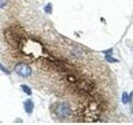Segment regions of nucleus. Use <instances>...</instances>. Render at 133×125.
<instances>
[{
  "mask_svg": "<svg viewBox=\"0 0 133 125\" xmlns=\"http://www.w3.org/2000/svg\"><path fill=\"white\" fill-rule=\"evenodd\" d=\"M20 87H21V89H22V90H23L27 95L31 96V95L32 94V89H31V88H30V87H28V86L26 85V84H21Z\"/></svg>",
  "mask_w": 133,
  "mask_h": 125,
  "instance_id": "nucleus-4",
  "label": "nucleus"
},
{
  "mask_svg": "<svg viewBox=\"0 0 133 125\" xmlns=\"http://www.w3.org/2000/svg\"><path fill=\"white\" fill-rule=\"evenodd\" d=\"M54 114L58 119L63 120L68 118L72 114V108L70 105L66 103H57L55 104L53 108Z\"/></svg>",
  "mask_w": 133,
  "mask_h": 125,
  "instance_id": "nucleus-1",
  "label": "nucleus"
},
{
  "mask_svg": "<svg viewBox=\"0 0 133 125\" xmlns=\"http://www.w3.org/2000/svg\"><path fill=\"white\" fill-rule=\"evenodd\" d=\"M131 98V96H129L127 93H124L122 94V103L124 104H127L128 103V102L130 101V99Z\"/></svg>",
  "mask_w": 133,
  "mask_h": 125,
  "instance_id": "nucleus-6",
  "label": "nucleus"
},
{
  "mask_svg": "<svg viewBox=\"0 0 133 125\" xmlns=\"http://www.w3.org/2000/svg\"><path fill=\"white\" fill-rule=\"evenodd\" d=\"M106 59H107L108 62H111V63H116V62H117V60L112 58V57L110 55V54H107V55H106Z\"/></svg>",
  "mask_w": 133,
  "mask_h": 125,
  "instance_id": "nucleus-8",
  "label": "nucleus"
},
{
  "mask_svg": "<svg viewBox=\"0 0 133 125\" xmlns=\"http://www.w3.org/2000/svg\"><path fill=\"white\" fill-rule=\"evenodd\" d=\"M44 12L46 14H52V4L51 3H48L47 5L44 7Z\"/></svg>",
  "mask_w": 133,
  "mask_h": 125,
  "instance_id": "nucleus-5",
  "label": "nucleus"
},
{
  "mask_svg": "<svg viewBox=\"0 0 133 125\" xmlns=\"http://www.w3.org/2000/svg\"><path fill=\"white\" fill-rule=\"evenodd\" d=\"M0 70L3 71V73H5L6 74H10V71L8 70L5 66H3V64H0Z\"/></svg>",
  "mask_w": 133,
  "mask_h": 125,
  "instance_id": "nucleus-7",
  "label": "nucleus"
},
{
  "mask_svg": "<svg viewBox=\"0 0 133 125\" xmlns=\"http://www.w3.org/2000/svg\"><path fill=\"white\" fill-rule=\"evenodd\" d=\"M8 0H0V9L5 7L8 4Z\"/></svg>",
  "mask_w": 133,
  "mask_h": 125,
  "instance_id": "nucleus-9",
  "label": "nucleus"
},
{
  "mask_svg": "<svg viewBox=\"0 0 133 125\" xmlns=\"http://www.w3.org/2000/svg\"><path fill=\"white\" fill-rule=\"evenodd\" d=\"M15 73L18 75L19 77L22 78H28L30 77L32 73V69L29 65H28L25 63H18L14 66Z\"/></svg>",
  "mask_w": 133,
  "mask_h": 125,
  "instance_id": "nucleus-2",
  "label": "nucleus"
},
{
  "mask_svg": "<svg viewBox=\"0 0 133 125\" xmlns=\"http://www.w3.org/2000/svg\"><path fill=\"white\" fill-rule=\"evenodd\" d=\"M23 108L28 114H32L34 110V103L32 99H27L23 103Z\"/></svg>",
  "mask_w": 133,
  "mask_h": 125,
  "instance_id": "nucleus-3",
  "label": "nucleus"
},
{
  "mask_svg": "<svg viewBox=\"0 0 133 125\" xmlns=\"http://www.w3.org/2000/svg\"><path fill=\"white\" fill-rule=\"evenodd\" d=\"M131 113H132V114H133V106H132V108H131Z\"/></svg>",
  "mask_w": 133,
  "mask_h": 125,
  "instance_id": "nucleus-10",
  "label": "nucleus"
}]
</instances>
